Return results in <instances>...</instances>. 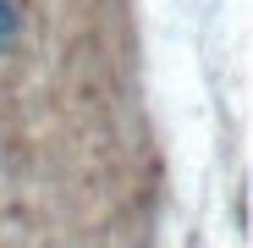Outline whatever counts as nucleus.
I'll return each instance as SVG.
<instances>
[{
  "mask_svg": "<svg viewBox=\"0 0 253 248\" xmlns=\"http://www.w3.org/2000/svg\"><path fill=\"white\" fill-rule=\"evenodd\" d=\"M17 39V0H0V50Z\"/></svg>",
  "mask_w": 253,
  "mask_h": 248,
  "instance_id": "f257e3e1",
  "label": "nucleus"
}]
</instances>
